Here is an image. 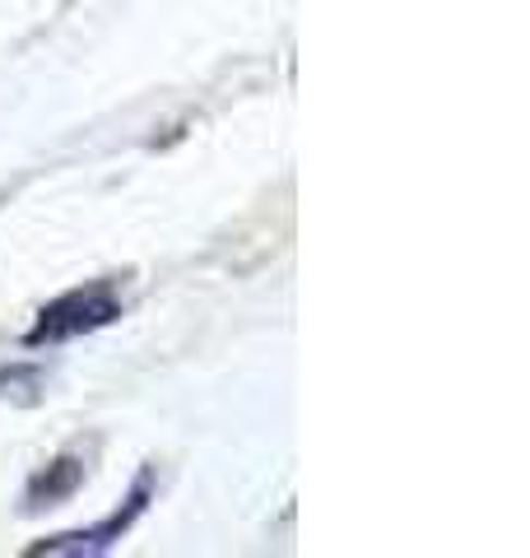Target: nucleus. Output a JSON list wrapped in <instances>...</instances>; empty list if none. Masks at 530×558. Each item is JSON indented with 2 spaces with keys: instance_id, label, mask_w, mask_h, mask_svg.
<instances>
[{
  "instance_id": "obj_1",
  "label": "nucleus",
  "mask_w": 530,
  "mask_h": 558,
  "mask_svg": "<svg viewBox=\"0 0 530 558\" xmlns=\"http://www.w3.org/2000/svg\"><path fill=\"white\" fill-rule=\"evenodd\" d=\"M121 317V293L112 279H94V284H80V289H65L61 299H51L33 330L24 336L28 349H43V344H61V340H75V336H94V330L112 326Z\"/></svg>"
},
{
  "instance_id": "obj_2",
  "label": "nucleus",
  "mask_w": 530,
  "mask_h": 558,
  "mask_svg": "<svg viewBox=\"0 0 530 558\" xmlns=\"http://www.w3.org/2000/svg\"><path fill=\"white\" fill-rule=\"evenodd\" d=\"M149 494H154V475L145 470L135 484H131V494L121 498V508L112 512V517H103L98 526H88V531H65V535H51V539H43V545H33L28 549V558H61V554H108L121 535H127L135 521H140V512H145V502H149Z\"/></svg>"
},
{
  "instance_id": "obj_3",
  "label": "nucleus",
  "mask_w": 530,
  "mask_h": 558,
  "mask_svg": "<svg viewBox=\"0 0 530 558\" xmlns=\"http://www.w3.org/2000/svg\"><path fill=\"white\" fill-rule=\"evenodd\" d=\"M84 484V461L75 457H57L47 470H38V475L28 480L24 488V502H28V512H38V508H61V502L75 498V488Z\"/></svg>"
}]
</instances>
